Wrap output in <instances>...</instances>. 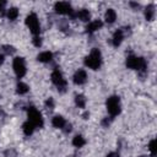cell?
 I'll list each match as a JSON object with an SVG mask.
<instances>
[{"instance_id":"1","label":"cell","mask_w":157,"mask_h":157,"mask_svg":"<svg viewBox=\"0 0 157 157\" xmlns=\"http://www.w3.org/2000/svg\"><path fill=\"white\" fill-rule=\"evenodd\" d=\"M126 66L129 69H132V70H136L139 71L140 74H145L146 72V69H147V63L144 58H140V56H135V55H129L126 58V61H125Z\"/></svg>"},{"instance_id":"2","label":"cell","mask_w":157,"mask_h":157,"mask_svg":"<svg viewBox=\"0 0 157 157\" xmlns=\"http://www.w3.org/2000/svg\"><path fill=\"white\" fill-rule=\"evenodd\" d=\"M85 65L92 70H98L102 65V54L97 48H93L91 53L85 58Z\"/></svg>"},{"instance_id":"3","label":"cell","mask_w":157,"mask_h":157,"mask_svg":"<svg viewBox=\"0 0 157 157\" xmlns=\"http://www.w3.org/2000/svg\"><path fill=\"white\" fill-rule=\"evenodd\" d=\"M105 105H107V110L109 113V115L113 118L115 115H118L121 110V105H120V98L118 96H110L107 102H105Z\"/></svg>"},{"instance_id":"4","label":"cell","mask_w":157,"mask_h":157,"mask_svg":"<svg viewBox=\"0 0 157 157\" xmlns=\"http://www.w3.org/2000/svg\"><path fill=\"white\" fill-rule=\"evenodd\" d=\"M27 117H28V121L32 123L34 125V128H42L43 126V118L40 112L34 108V107H29L27 109Z\"/></svg>"},{"instance_id":"5","label":"cell","mask_w":157,"mask_h":157,"mask_svg":"<svg viewBox=\"0 0 157 157\" xmlns=\"http://www.w3.org/2000/svg\"><path fill=\"white\" fill-rule=\"evenodd\" d=\"M26 26L29 28L31 33L34 34V36H39V32H40V25H39V20L37 17L36 13H29L27 17H26Z\"/></svg>"},{"instance_id":"6","label":"cell","mask_w":157,"mask_h":157,"mask_svg":"<svg viewBox=\"0 0 157 157\" xmlns=\"http://www.w3.org/2000/svg\"><path fill=\"white\" fill-rule=\"evenodd\" d=\"M12 67H13V71L16 74V76L18 78H22L25 75H26V63H25V59L21 58V56H16L12 61Z\"/></svg>"},{"instance_id":"7","label":"cell","mask_w":157,"mask_h":157,"mask_svg":"<svg viewBox=\"0 0 157 157\" xmlns=\"http://www.w3.org/2000/svg\"><path fill=\"white\" fill-rule=\"evenodd\" d=\"M50 77H52L53 83L58 87V90L61 91V92H64L65 88H66V80L64 78L63 72H61L59 69H55V70L52 72V76H50Z\"/></svg>"},{"instance_id":"8","label":"cell","mask_w":157,"mask_h":157,"mask_svg":"<svg viewBox=\"0 0 157 157\" xmlns=\"http://www.w3.org/2000/svg\"><path fill=\"white\" fill-rule=\"evenodd\" d=\"M54 10L56 13L59 15H71L72 17H75L74 15V10L71 7V5L66 1H59V2H55L54 5Z\"/></svg>"},{"instance_id":"9","label":"cell","mask_w":157,"mask_h":157,"mask_svg":"<svg viewBox=\"0 0 157 157\" xmlns=\"http://www.w3.org/2000/svg\"><path fill=\"white\" fill-rule=\"evenodd\" d=\"M72 78H74V83L75 85H83L86 82V80H87V74H86L85 70L80 69V70H77L74 74V77Z\"/></svg>"},{"instance_id":"10","label":"cell","mask_w":157,"mask_h":157,"mask_svg":"<svg viewBox=\"0 0 157 157\" xmlns=\"http://www.w3.org/2000/svg\"><path fill=\"white\" fill-rule=\"evenodd\" d=\"M102 26H103V22H102L101 20H93V21L88 22V25L86 26V32L90 33V34H91V33H94V32H97L98 29H101Z\"/></svg>"},{"instance_id":"11","label":"cell","mask_w":157,"mask_h":157,"mask_svg":"<svg viewBox=\"0 0 157 157\" xmlns=\"http://www.w3.org/2000/svg\"><path fill=\"white\" fill-rule=\"evenodd\" d=\"M123 39H124V32H123V29H117L114 32V34H113L112 43H113L114 47H119L121 44Z\"/></svg>"},{"instance_id":"12","label":"cell","mask_w":157,"mask_h":157,"mask_svg":"<svg viewBox=\"0 0 157 157\" xmlns=\"http://www.w3.org/2000/svg\"><path fill=\"white\" fill-rule=\"evenodd\" d=\"M52 124H53V126L56 128V129H63V128L65 126V124H66V120H65L61 115H55V117L53 118V120H52Z\"/></svg>"},{"instance_id":"13","label":"cell","mask_w":157,"mask_h":157,"mask_svg":"<svg viewBox=\"0 0 157 157\" xmlns=\"http://www.w3.org/2000/svg\"><path fill=\"white\" fill-rule=\"evenodd\" d=\"M78 20H81V21H83V22H87L90 18H91V12L87 10V9H81V10H78V12L75 15Z\"/></svg>"},{"instance_id":"14","label":"cell","mask_w":157,"mask_h":157,"mask_svg":"<svg viewBox=\"0 0 157 157\" xmlns=\"http://www.w3.org/2000/svg\"><path fill=\"white\" fill-rule=\"evenodd\" d=\"M53 59V53L50 52H42L37 55V60L40 63H49Z\"/></svg>"},{"instance_id":"15","label":"cell","mask_w":157,"mask_h":157,"mask_svg":"<svg viewBox=\"0 0 157 157\" xmlns=\"http://www.w3.org/2000/svg\"><path fill=\"white\" fill-rule=\"evenodd\" d=\"M104 20L107 23H114L115 20H117V13L113 9H108L104 13Z\"/></svg>"},{"instance_id":"16","label":"cell","mask_w":157,"mask_h":157,"mask_svg":"<svg viewBox=\"0 0 157 157\" xmlns=\"http://www.w3.org/2000/svg\"><path fill=\"white\" fill-rule=\"evenodd\" d=\"M34 125L32 124V123H29L28 120L26 121V123H23V125H22V130H23V134L26 135V136H31L32 134H33V131H34Z\"/></svg>"},{"instance_id":"17","label":"cell","mask_w":157,"mask_h":157,"mask_svg":"<svg viewBox=\"0 0 157 157\" xmlns=\"http://www.w3.org/2000/svg\"><path fill=\"white\" fill-rule=\"evenodd\" d=\"M6 16L10 21H15L18 17V9L17 7H10L9 10H6Z\"/></svg>"},{"instance_id":"18","label":"cell","mask_w":157,"mask_h":157,"mask_svg":"<svg viewBox=\"0 0 157 157\" xmlns=\"http://www.w3.org/2000/svg\"><path fill=\"white\" fill-rule=\"evenodd\" d=\"M155 17V6L153 5H148L145 9V18L147 21H152Z\"/></svg>"},{"instance_id":"19","label":"cell","mask_w":157,"mask_h":157,"mask_svg":"<svg viewBox=\"0 0 157 157\" xmlns=\"http://www.w3.org/2000/svg\"><path fill=\"white\" fill-rule=\"evenodd\" d=\"M86 144V140L83 139V136H81V135H76V136H74V139H72V145L75 146V147H82L83 145Z\"/></svg>"},{"instance_id":"20","label":"cell","mask_w":157,"mask_h":157,"mask_svg":"<svg viewBox=\"0 0 157 157\" xmlns=\"http://www.w3.org/2000/svg\"><path fill=\"white\" fill-rule=\"evenodd\" d=\"M28 90H29V87L25 82H18L17 86H16V92L18 94H26L28 92Z\"/></svg>"},{"instance_id":"21","label":"cell","mask_w":157,"mask_h":157,"mask_svg":"<svg viewBox=\"0 0 157 157\" xmlns=\"http://www.w3.org/2000/svg\"><path fill=\"white\" fill-rule=\"evenodd\" d=\"M75 104L78 107V108H85L86 105V98L83 94H76L75 96Z\"/></svg>"},{"instance_id":"22","label":"cell","mask_w":157,"mask_h":157,"mask_svg":"<svg viewBox=\"0 0 157 157\" xmlns=\"http://www.w3.org/2000/svg\"><path fill=\"white\" fill-rule=\"evenodd\" d=\"M148 150L151 152V156L155 157L156 156V141L155 140H151L150 144H148Z\"/></svg>"},{"instance_id":"23","label":"cell","mask_w":157,"mask_h":157,"mask_svg":"<svg viewBox=\"0 0 157 157\" xmlns=\"http://www.w3.org/2000/svg\"><path fill=\"white\" fill-rule=\"evenodd\" d=\"M45 107H47L48 109H53V108H54V99H53L52 97L47 98V101H45Z\"/></svg>"},{"instance_id":"24","label":"cell","mask_w":157,"mask_h":157,"mask_svg":"<svg viewBox=\"0 0 157 157\" xmlns=\"http://www.w3.org/2000/svg\"><path fill=\"white\" fill-rule=\"evenodd\" d=\"M33 44H34V47H40L42 45V38L39 36H34L33 37Z\"/></svg>"},{"instance_id":"25","label":"cell","mask_w":157,"mask_h":157,"mask_svg":"<svg viewBox=\"0 0 157 157\" xmlns=\"http://www.w3.org/2000/svg\"><path fill=\"white\" fill-rule=\"evenodd\" d=\"M2 49H4V52H5L6 54H12V53L15 52L13 47H11V45H4Z\"/></svg>"},{"instance_id":"26","label":"cell","mask_w":157,"mask_h":157,"mask_svg":"<svg viewBox=\"0 0 157 157\" xmlns=\"http://www.w3.org/2000/svg\"><path fill=\"white\" fill-rule=\"evenodd\" d=\"M5 5H6V2L0 0V17H1V16H4V15H5V12H6Z\"/></svg>"},{"instance_id":"27","label":"cell","mask_w":157,"mask_h":157,"mask_svg":"<svg viewBox=\"0 0 157 157\" xmlns=\"http://www.w3.org/2000/svg\"><path fill=\"white\" fill-rule=\"evenodd\" d=\"M110 121H112V118H109V119H108V117H107V118H104V119H103L102 124H103L104 126H108V125L110 124Z\"/></svg>"},{"instance_id":"28","label":"cell","mask_w":157,"mask_h":157,"mask_svg":"<svg viewBox=\"0 0 157 157\" xmlns=\"http://www.w3.org/2000/svg\"><path fill=\"white\" fill-rule=\"evenodd\" d=\"M107 157H120V156H119L118 152H109V153L107 155Z\"/></svg>"},{"instance_id":"29","label":"cell","mask_w":157,"mask_h":157,"mask_svg":"<svg viewBox=\"0 0 157 157\" xmlns=\"http://www.w3.org/2000/svg\"><path fill=\"white\" fill-rule=\"evenodd\" d=\"M64 128H65V129H64L65 132H70V131H71V124H65Z\"/></svg>"},{"instance_id":"30","label":"cell","mask_w":157,"mask_h":157,"mask_svg":"<svg viewBox=\"0 0 157 157\" xmlns=\"http://www.w3.org/2000/svg\"><path fill=\"white\" fill-rule=\"evenodd\" d=\"M2 63H4V55H2L1 53H0V65H1Z\"/></svg>"},{"instance_id":"31","label":"cell","mask_w":157,"mask_h":157,"mask_svg":"<svg viewBox=\"0 0 157 157\" xmlns=\"http://www.w3.org/2000/svg\"><path fill=\"white\" fill-rule=\"evenodd\" d=\"M130 5H131V6H134V7H139V6H140L139 4H135V2H130Z\"/></svg>"},{"instance_id":"32","label":"cell","mask_w":157,"mask_h":157,"mask_svg":"<svg viewBox=\"0 0 157 157\" xmlns=\"http://www.w3.org/2000/svg\"><path fill=\"white\" fill-rule=\"evenodd\" d=\"M141 157H146V156H141Z\"/></svg>"}]
</instances>
